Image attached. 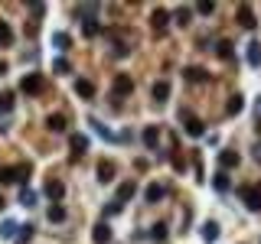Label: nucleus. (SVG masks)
I'll return each instance as SVG.
<instances>
[{"mask_svg":"<svg viewBox=\"0 0 261 244\" xmlns=\"http://www.w3.org/2000/svg\"><path fill=\"white\" fill-rule=\"evenodd\" d=\"M238 195H242V202L251 208V212H258V208H261V186H242Z\"/></svg>","mask_w":261,"mask_h":244,"instance_id":"nucleus-4","label":"nucleus"},{"mask_svg":"<svg viewBox=\"0 0 261 244\" xmlns=\"http://www.w3.org/2000/svg\"><path fill=\"white\" fill-rule=\"evenodd\" d=\"M255 159H258V163H261V143L255 146Z\"/></svg>","mask_w":261,"mask_h":244,"instance_id":"nucleus-37","label":"nucleus"},{"mask_svg":"<svg viewBox=\"0 0 261 244\" xmlns=\"http://www.w3.org/2000/svg\"><path fill=\"white\" fill-rule=\"evenodd\" d=\"M52 43H56L59 49H69V46H72V39H69V33H56V36H52Z\"/></svg>","mask_w":261,"mask_h":244,"instance_id":"nucleus-29","label":"nucleus"},{"mask_svg":"<svg viewBox=\"0 0 261 244\" xmlns=\"http://www.w3.org/2000/svg\"><path fill=\"white\" fill-rule=\"evenodd\" d=\"M20 202H23V205H33V202H36V192H33V189H23V192H20Z\"/></svg>","mask_w":261,"mask_h":244,"instance_id":"nucleus-33","label":"nucleus"},{"mask_svg":"<svg viewBox=\"0 0 261 244\" xmlns=\"http://www.w3.org/2000/svg\"><path fill=\"white\" fill-rule=\"evenodd\" d=\"M111 92H114V98L130 95V92H134V78H130L127 72H118V75H114V82H111Z\"/></svg>","mask_w":261,"mask_h":244,"instance_id":"nucleus-3","label":"nucleus"},{"mask_svg":"<svg viewBox=\"0 0 261 244\" xmlns=\"http://www.w3.org/2000/svg\"><path fill=\"white\" fill-rule=\"evenodd\" d=\"M69 146H72V159H79L82 153L88 150V137L85 134H72V137H69Z\"/></svg>","mask_w":261,"mask_h":244,"instance_id":"nucleus-10","label":"nucleus"},{"mask_svg":"<svg viewBox=\"0 0 261 244\" xmlns=\"http://www.w3.org/2000/svg\"><path fill=\"white\" fill-rule=\"evenodd\" d=\"M150 26H154V33L160 36V33L170 26V13L163 10V7H157V10H154V17H150Z\"/></svg>","mask_w":261,"mask_h":244,"instance_id":"nucleus-5","label":"nucleus"},{"mask_svg":"<svg viewBox=\"0 0 261 244\" xmlns=\"http://www.w3.org/2000/svg\"><path fill=\"white\" fill-rule=\"evenodd\" d=\"M20 92H23V95H43L46 92V78H43V75H36V72L26 75V78L20 82Z\"/></svg>","mask_w":261,"mask_h":244,"instance_id":"nucleus-2","label":"nucleus"},{"mask_svg":"<svg viewBox=\"0 0 261 244\" xmlns=\"http://www.w3.org/2000/svg\"><path fill=\"white\" fill-rule=\"evenodd\" d=\"M189 13H193V10H189V7H183V10L176 13V23H180V26H186V23H189Z\"/></svg>","mask_w":261,"mask_h":244,"instance_id":"nucleus-34","label":"nucleus"},{"mask_svg":"<svg viewBox=\"0 0 261 244\" xmlns=\"http://www.w3.org/2000/svg\"><path fill=\"white\" fill-rule=\"evenodd\" d=\"M49 221H66V208L62 205H49Z\"/></svg>","mask_w":261,"mask_h":244,"instance_id":"nucleus-27","label":"nucleus"},{"mask_svg":"<svg viewBox=\"0 0 261 244\" xmlns=\"http://www.w3.org/2000/svg\"><path fill=\"white\" fill-rule=\"evenodd\" d=\"M167 98H170V82H157V85H154V101L163 104Z\"/></svg>","mask_w":261,"mask_h":244,"instance_id":"nucleus-19","label":"nucleus"},{"mask_svg":"<svg viewBox=\"0 0 261 244\" xmlns=\"http://www.w3.org/2000/svg\"><path fill=\"white\" fill-rule=\"evenodd\" d=\"M10 108H13V95H10V92H4V95H0V114H7Z\"/></svg>","mask_w":261,"mask_h":244,"instance_id":"nucleus-28","label":"nucleus"},{"mask_svg":"<svg viewBox=\"0 0 261 244\" xmlns=\"http://www.w3.org/2000/svg\"><path fill=\"white\" fill-rule=\"evenodd\" d=\"M46 127H49L52 134H62V130H66V117L62 114H49V117H46Z\"/></svg>","mask_w":261,"mask_h":244,"instance_id":"nucleus-18","label":"nucleus"},{"mask_svg":"<svg viewBox=\"0 0 261 244\" xmlns=\"http://www.w3.org/2000/svg\"><path fill=\"white\" fill-rule=\"evenodd\" d=\"M183 75H186V82H206V78H209V72H206V68H199V65L183 68Z\"/></svg>","mask_w":261,"mask_h":244,"instance_id":"nucleus-16","label":"nucleus"},{"mask_svg":"<svg viewBox=\"0 0 261 244\" xmlns=\"http://www.w3.org/2000/svg\"><path fill=\"white\" fill-rule=\"evenodd\" d=\"M219 166H222V173L235 170V166H238V153L235 150H222V153H219Z\"/></svg>","mask_w":261,"mask_h":244,"instance_id":"nucleus-12","label":"nucleus"},{"mask_svg":"<svg viewBox=\"0 0 261 244\" xmlns=\"http://www.w3.org/2000/svg\"><path fill=\"white\" fill-rule=\"evenodd\" d=\"M157 143H160V130L144 127V146H147V150H157Z\"/></svg>","mask_w":261,"mask_h":244,"instance_id":"nucleus-15","label":"nucleus"},{"mask_svg":"<svg viewBox=\"0 0 261 244\" xmlns=\"http://www.w3.org/2000/svg\"><path fill=\"white\" fill-rule=\"evenodd\" d=\"M134 192H137V183H134V179H127V183L118 186V195H114V202H118V205H124L127 199H134Z\"/></svg>","mask_w":261,"mask_h":244,"instance_id":"nucleus-9","label":"nucleus"},{"mask_svg":"<svg viewBox=\"0 0 261 244\" xmlns=\"http://www.w3.org/2000/svg\"><path fill=\"white\" fill-rule=\"evenodd\" d=\"M52 68H56V72H62V75H66V72H69V62H66V59H56V62H52Z\"/></svg>","mask_w":261,"mask_h":244,"instance_id":"nucleus-36","label":"nucleus"},{"mask_svg":"<svg viewBox=\"0 0 261 244\" xmlns=\"http://www.w3.org/2000/svg\"><path fill=\"white\" fill-rule=\"evenodd\" d=\"M238 23H242L245 30H255V26H258V20H255V10H251L248 4H242V7H238Z\"/></svg>","mask_w":261,"mask_h":244,"instance_id":"nucleus-8","label":"nucleus"},{"mask_svg":"<svg viewBox=\"0 0 261 244\" xmlns=\"http://www.w3.org/2000/svg\"><path fill=\"white\" fill-rule=\"evenodd\" d=\"M114 173H118V166H114L111 159H101V163H98V179H101V183H111Z\"/></svg>","mask_w":261,"mask_h":244,"instance_id":"nucleus-13","label":"nucleus"},{"mask_svg":"<svg viewBox=\"0 0 261 244\" xmlns=\"http://www.w3.org/2000/svg\"><path fill=\"white\" fill-rule=\"evenodd\" d=\"M212 186H216V189H219V192H225V189H229V176H225V173H222V170H219V173H216V176H212Z\"/></svg>","mask_w":261,"mask_h":244,"instance_id":"nucleus-25","label":"nucleus"},{"mask_svg":"<svg viewBox=\"0 0 261 244\" xmlns=\"http://www.w3.org/2000/svg\"><path fill=\"white\" fill-rule=\"evenodd\" d=\"M75 95H79V98H95V85L88 78H79V82H75Z\"/></svg>","mask_w":261,"mask_h":244,"instance_id":"nucleus-17","label":"nucleus"},{"mask_svg":"<svg viewBox=\"0 0 261 244\" xmlns=\"http://www.w3.org/2000/svg\"><path fill=\"white\" fill-rule=\"evenodd\" d=\"M33 231H36L33 225H23V228H20V238H23V241H30V238H33Z\"/></svg>","mask_w":261,"mask_h":244,"instance_id":"nucleus-35","label":"nucleus"},{"mask_svg":"<svg viewBox=\"0 0 261 244\" xmlns=\"http://www.w3.org/2000/svg\"><path fill=\"white\" fill-rule=\"evenodd\" d=\"M17 231H20V228L13 225V221H4V228H0V238H13Z\"/></svg>","mask_w":261,"mask_h":244,"instance_id":"nucleus-30","label":"nucleus"},{"mask_svg":"<svg viewBox=\"0 0 261 244\" xmlns=\"http://www.w3.org/2000/svg\"><path fill=\"white\" fill-rule=\"evenodd\" d=\"M225 111H229V114H242V111H245V98H242V95H232V98H229V108H225Z\"/></svg>","mask_w":261,"mask_h":244,"instance_id":"nucleus-20","label":"nucleus"},{"mask_svg":"<svg viewBox=\"0 0 261 244\" xmlns=\"http://www.w3.org/2000/svg\"><path fill=\"white\" fill-rule=\"evenodd\" d=\"M163 195H167V189H163L160 183H150V186H147V192H144V199H147L150 205H154V202H160Z\"/></svg>","mask_w":261,"mask_h":244,"instance_id":"nucleus-14","label":"nucleus"},{"mask_svg":"<svg viewBox=\"0 0 261 244\" xmlns=\"http://www.w3.org/2000/svg\"><path fill=\"white\" fill-rule=\"evenodd\" d=\"M212 10H216V4H209V0H203V4H196V13H203V17H209Z\"/></svg>","mask_w":261,"mask_h":244,"instance_id":"nucleus-32","label":"nucleus"},{"mask_svg":"<svg viewBox=\"0 0 261 244\" xmlns=\"http://www.w3.org/2000/svg\"><path fill=\"white\" fill-rule=\"evenodd\" d=\"M33 166L30 163H20V166H0V183L10 186V183H23L26 176H30Z\"/></svg>","mask_w":261,"mask_h":244,"instance_id":"nucleus-1","label":"nucleus"},{"mask_svg":"<svg viewBox=\"0 0 261 244\" xmlns=\"http://www.w3.org/2000/svg\"><path fill=\"white\" fill-rule=\"evenodd\" d=\"M46 195L52 199V205H59V199L66 195V186L59 183V179H52V176H49V183H46Z\"/></svg>","mask_w":261,"mask_h":244,"instance_id":"nucleus-11","label":"nucleus"},{"mask_svg":"<svg viewBox=\"0 0 261 244\" xmlns=\"http://www.w3.org/2000/svg\"><path fill=\"white\" fill-rule=\"evenodd\" d=\"M203 238L209 241V244L219 238V225H216V221H206V225H203Z\"/></svg>","mask_w":261,"mask_h":244,"instance_id":"nucleus-24","label":"nucleus"},{"mask_svg":"<svg viewBox=\"0 0 261 244\" xmlns=\"http://www.w3.org/2000/svg\"><path fill=\"white\" fill-rule=\"evenodd\" d=\"M183 127H186L189 137H203V121L196 114H189V111H183Z\"/></svg>","mask_w":261,"mask_h":244,"instance_id":"nucleus-6","label":"nucleus"},{"mask_svg":"<svg viewBox=\"0 0 261 244\" xmlns=\"http://www.w3.org/2000/svg\"><path fill=\"white\" fill-rule=\"evenodd\" d=\"M10 43H13V30L7 20H0V46H10Z\"/></svg>","mask_w":261,"mask_h":244,"instance_id":"nucleus-22","label":"nucleus"},{"mask_svg":"<svg viewBox=\"0 0 261 244\" xmlns=\"http://www.w3.org/2000/svg\"><path fill=\"white\" fill-rule=\"evenodd\" d=\"M150 238H154V241H163V238H167V225H163V221H157V225L150 228Z\"/></svg>","mask_w":261,"mask_h":244,"instance_id":"nucleus-26","label":"nucleus"},{"mask_svg":"<svg viewBox=\"0 0 261 244\" xmlns=\"http://www.w3.org/2000/svg\"><path fill=\"white\" fill-rule=\"evenodd\" d=\"M4 208H7V202H4V195H0V212H4Z\"/></svg>","mask_w":261,"mask_h":244,"instance_id":"nucleus-39","label":"nucleus"},{"mask_svg":"<svg viewBox=\"0 0 261 244\" xmlns=\"http://www.w3.org/2000/svg\"><path fill=\"white\" fill-rule=\"evenodd\" d=\"M216 52H219V59H225V62H229V59H232V55H235V52H232V43H229V39H219V46H216Z\"/></svg>","mask_w":261,"mask_h":244,"instance_id":"nucleus-23","label":"nucleus"},{"mask_svg":"<svg viewBox=\"0 0 261 244\" xmlns=\"http://www.w3.org/2000/svg\"><path fill=\"white\" fill-rule=\"evenodd\" d=\"M92 241L95 244H108L111 241V225H108V221H98V225L92 228Z\"/></svg>","mask_w":261,"mask_h":244,"instance_id":"nucleus-7","label":"nucleus"},{"mask_svg":"<svg viewBox=\"0 0 261 244\" xmlns=\"http://www.w3.org/2000/svg\"><path fill=\"white\" fill-rule=\"evenodd\" d=\"M98 33H101L98 20H85V36H98Z\"/></svg>","mask_w":261,"mask_h":244,"instance_id":"nucleus-31","label":"nucleus"},{"mask_svg":"<svg viewBox=\"0 0 261 244\" xmlns=\"http://www.w3.org/2000/svg\"><path fill=\"white\" fill-rule=\"evenodd\" d=\"M0 75H7V62L4 59H0Z\"/></svg>","mask_w":261,"mask_h":244,"instance_id":"nucleus-38","label":"nucleus"},{"mask_svg":"<svg viewBox=\"0 0 261 244\" xmlns=\"http://www.w3.org/2000/svg\"><path fill=\"white\" fill-rule=\"evenodd\" d=\"M248 65H251V68L261 65V43H251V46H248Z\"/></svg>","mask_w":261,"mask_h":244,"instance_id":"nucleus-21","label":"nucleus"}]
</instances>
